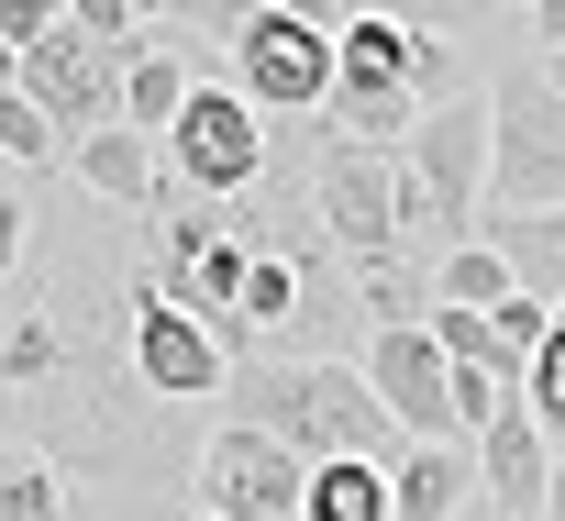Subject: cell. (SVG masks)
Wrapping results in <instances>:
<instances>
[{
    "label": "cell",
    "mask_w": 565,
    "mask_h": 521,
    "mask_svg": "<svg viewBox=\"0 0 565 521\" xmlns=\"http://www.w3.org/2000/svg\"><path fill=\"white\" fill-rule=\"evenodd\" d=\"M222 411L244 422V433H277L300 466H399L411 455V433L377 411V389L355 378V355H255V366H233V389H222Z\"/></svg>",
    "instance_id": "cell-1"
},
{
    "label": "cell",
    "mask_w": 565,
    "mask_h": 521,
    "mask_svg": "<svg viewBox=\"0 0 565 521\" xmlns=\"http://www.w3.org/2000/svg\"><path fill=\"white\" fill-rule=\"evenodd\" d=\"M488 222V89L422 111V134L399 145V233L411 244H477Z\"/></svg>",
    "instance_id": "cell-2"
},
{
    "label": "cell",
    "mask_w": 565,
    "mask_h": 521,
    "mask_svg": "<svg viewBox=\"0 0 565 521\" xmlns=\"http://www.w3.org/2000/svg\"><path fill=\"white\" fill-rule=\"evenodd\" d=\"M488 211H565V100L543 67L488 78Z\"/></svg>",
    "instance_id": "cell-3"
},
{
    "label": "cell",
    "mask_w": 565,
    "mask_h": 521,
    "mask_svg": "<svg viewBox=\"0 0 565 521\" xmlns=\"http://www.w3.org/2000/svg\"><path fill=\"white\" fill-rule=\"evenodd\" d=\"M322 134L377 145V156H399V145L422 134V100H411V34H399V23L355 12V23L333 34V100H322Z\"/></svg>",
    "instance_id": "cell-4"
},
{
    "label": "cell",
    "mask_w": 565,
    "mask_h": 521,
    "mask_svg": "<svg viewBox=\"0 0 565 521\" xmlns=\"http://www.w3.org/2000/svg\"><path fill=\"white\" fill-rule=\"evenodd\" d=\"M167 178H178V200H255V178H266V111L233 78H200L189 111L167 123Z\"/></svg>",
    "instance_id": "cell-5"
},
{
    "label": "cell",
    "mask_w": 565,
    "mask_h": 521,
    "mask_svg": "<svg viewBox=\"0 0 565 521\" xmlns=\"http://www.w3.org/2000/svg\"><path fill=\"white\" fill-rule=\"evenodd\" d=\"M311 222L344 244V267H388V255H411V233H399V156L322 134V156H311Z\"/></svg>",
    "instance_id": "cell-6"
},
{
    "label": "cell",
    "mask_w": 565,
    "mask_h": 521,
    "mask_svg": "<svg viewBox=\"0 0 565 521\" xmlns=\"http://www.w3.org/2000/svg\"><path fill=\"white\" fill-rule=\"evenodd\" d=\"M233 89L266 111V123H322V100H333V34H311V23H289V12H244V34H233Z\"/></svg>",
    "instance_id": "cell-7"
},
{
    "label": "cell",
    "mask_w": 565,
    "mask_h": 521,
    "mask_svg": "<svg viewBox=\"0 0 565 521\" xmlns=\"http://www.w3.org/2000/svg\"><path fill=\"white\" fill-rule=\"evenodd\" d=\"M300 488H311V466L277 433H244V422H222L200 444V466H189L200 521H300Z\"/></svg>",
    "instance_id": "cell-8"
},
{
    "label": "cell",
    "mask_w": 565,
    "mask_h": 521,
    "mask_svg": "<svg viewBox=\"0 0 565 521\" xmlns=\"http://www.w3.org/2000/svg\"><path fill=\"white\" fill-rule=\"evenodd\" d=\"M122 67L134 56H111V45H89L78 23H56V34H34L23 45V67H12V89L78 145V134H100V123H122Z\"/></svg>",
    "instance_id": "cell-9"
},
{
    "label": "cell",
    "mask_w": 565,
    "mask_h": 521,
    "mask_svg": "<svg viewBox=\"0 0 565 521\" xmlns=\"http://www.w3.org/2000/svg\"><path fill=\"white\" fill-rule=\"evenodd\" d=\"M122 366H134V389H145V400H167V411H200V400H222V389H233L222 333H211L200 311L156 300V289H134V344H122Z\"/></svg>",
    "instance_id": "cell-10"
},
{
    "label": "cell",
    "mask_w": 565,
    "mask_h": 521,
    "mask_svg": "<svg viewBox=\"0 0 565 521\" xmlns=\"http://www.w3.org/2000/svg\"><path fill=\"white\" fill-rule=\"evenodd\" d=\"M355 378L377 389V411H388L411 444H466V433H455V366H444V344H433L422 322H411V333H366V344H355ZM466 455H477V444H466Z\"/></svg>",
    "instance_id": "cell-11"
},
{
    "label": "cell",
    "mask_w": 565,
    "mask_h": 521,
    "mask_svg": "<svg viewBox=\"0 0 565 521\" xmlns=\"http://www.w3.org/2000/svg\"><path fill=\"white\" fill-rule=\"evenodd\" d=\"M67 167H78V189L100 200V211H167L178 200V178H167V145L156 134H134V123H100V134H78L67 145Z\"/></svg>",
    "instance_id": "cell-12"
},
{
    "label": "cell",
    "mask_w": 565,
    "mask_h": 521,
    "mask_svg": "<svg viewBox=\"0 0 565 521\" xmlns=\"http://www.w3.org/2000/svg\"><path fill=\"white\" fill-rule=\"evenodd\" d=\"M543 477H554V444H543V422H532L521 389H510L499 422L477 433V499H488L499 521H543Z\"/></svg>",
    "instance_id": "cell-13"
},
{
    "label": "cell",
    "mask_w": 565,
    "mask_h": 521,
    "mask_svg": "<svg viewBox=\"0 0 565 521\" xmlns=\"http://www.w3.org/2000/svg\"><path fill=\"white\" fill-rule=\"evenodd\" d=\"M477 499V455L466 444H411L388 466V521H466Z\"/></svg>",
    "instance_id": "cell-14"
},
{
    "label": "cell",
    "mask_w": 565,
    "mask_h": 521,
    "mask_svg": "<svg viewBox=\"0 0 565 521\" xmlns=\"http://www.w3.org/2000/svg\"><path fill=\"white\" fill-rule=\"evenodd\" d=\"M477 244L510 267V289L565 300V211H488V222H477Z\"/></svg>",
    "instance_id": "cell-15"
},
{
    "label": "cell",
    "mask_w": 565,
    "mask_h": 521,
    "mask_svg": "<svg viewBox=\"0 0 565 521\" xmlns=\"http://www.w3.org/2000/svg\"><path fill=\"white\" fill-rule=\"evenodd\" d=\"M189 89H200V67H189V56H167V45H134V67H122V123L167 145V123L189 111Z\"/></svg>",
    "instance_id": "cell-16"
},
{
    "label": "cell",
    "mask_w": 565,
    "mask_h": 521,
    "mask_svg": "<svg viewBox=\"0 0 565 521\" xmlns=\"http://www.w3.org/2000/svg\"><path fill=\"white\" fill-rule=\"evenodd\" d=\"M300 521H388V466H311L300 488Z\"/></svg>",
    "instance_id": "cell-17"
},
{
    "label": "cell",
    "mask_w": 565,
    "mask_h": 521,
    "mask_svg": "<svg viewBox=\"0 0 565 521\" xmlns=\"http://www.w3.org/2000/svg\"><path fill=\"white\" fill-rule=\"evenodd\" d=\"M0 521H67V466L56 455H0Z\"/></svg>",
    "instance_id": "cell-18"
},
{
    "label": "cell",
    "mask_w": 565,
    "mask_h": 521,
    "mask_svg": "<svg viewBox=\"0 0 565 521\" xmlns=\"http://www.w3.org/2000/svg\"><path fill=\"white\" fill-rule=\"evenodd\" d=\"M433 300L444 311H499L510 300V267H499L488 244H455V255H433Z\"/></svg>",
    "instance_id": "cell-19"
},
{
    "label": "cell",
    "mask_w": 565,
    "mask_h": 521,
    "mask_svg": "<svg viewBox=\"0 0 565 521\" xmlns=\"http://www.w3.org/2000/svg\"><path fill=\"white\" fill-rule=\"evenodd\" d=\"M0 167H23V178H34V167H67V134H56L23 89H0Z\"/></svg>",
    "instance_id": "cell-20"
},
{
    "label": "cell",
    "mask_w": 565,
    "mask_h": 521,
    "mask_svg": "<svg viewBox=\"0 0 565 521\" xmlns=\"http://www.w3.org/2000/svg\"><path fill=\"white\" fill-rule=\"evenodd\" d=\"M411 100H422V111L477 100V78H466V45H455V34H411Z\"/></svg>",
    "instance_id": "cell-21"
},
{
    "label": "cell",
    "mask_w": 565,
    "mask_h": 521,
    "mask_svg": "<svg viewBox=\"0 0 565 521\" xmlns=\"http://www.w3.org/2000/svg\"><path fill=\"white\" fill-rule=\"evenodd\" d=\"M521 411L543 422V444L565 455V333H543V355L521 366Z\"/></svg>",
    "instance_id": "cell-22"
},
{
    "label": "cell",
    "mask_w": 565,
    "mask_h": 521,
    "mask_svg": "<svg viewBox=\"0 0 565 521\" xmlns=\"http://www.w3.org/2000/svg\"><path fill=\"white\" fill-rule=\"evenodd\" d=\"M355 12H377V23H399V34H466L488 0H355Z\"/></svg>",
    "instance_id": "cell-23"
},
{
    "label": "cell",
    "mask_w": 565,
    "mask_h": 521,
    "mask_svg": "<svg viewBox=\"0 0 565 521\" xmlns=\"http://www.w3.org/2000/svg\"><path fill=\"white\" fill-rule=\"evenodd\" d=\"M67 23H78L89 45H111V56L145 45V12H134V0H67Z\"/></svg>",
    "instance_id": "cell-24"
},
{
    "label": "cell",
    "mask_w": 565,
    "mask_h": 521,
    "mask_svg": "<svg viewBox=\"0 0 565 521\" xmlns=\"http://www.w3.org/2000/svg\"><path fill=\"white\" fill-rule=\"evenodd\" d=\"M23 255H34V200H23V189H0V289L23 278Z\"/></svg>",
    "instance_id": "cell-25"
},
{
    "label": "cell",
    "mask_w": 565,
    "mask_h": 521,
    "mask_svg": "<svg viewBox=\"0 0 565 521\" xmlns=\"http://www.w3.org/2000/svg\"><path fill=\"white\" fill-rule=\"evenodd\" d=\"M266 12H289V23H311V34H344L355 0H266Z\"/></svg>",
    "instance_id": "cell-26"
},
{
    "label": "cell",
    "mask_w": 565,
    "mask_h": 521,
    "mask_svg": "<svg viewBox=\"0 0 565 521\" xmlns=\"http://www.w3.org/2000/svg\"><path fill=\"white\" fill-rule=\"evenodd\" d=\"M532 45H543V56H565V0H532Z\"/></svg>",
    "instance_id": "cell-27"
},
{
    "label": "cell",
    "mask_w": 565,
    "mask_h": 521,
    "mask_svg": "<svg viewBox=\"0 0 565 521\" xmlns=\"http://www.w3.org/2000/svg\"><path fill=\"white\" fill-rule=\"evenodd\" d=\"M543 521H565V455H554V477H543Z\"/></svg>",
    "instance_id": "cell-28"
},
{
    "label": "cell",
    "mask_w": 565,
    "mask_h": 521,
    "mask_svg": "<svg viewBox=\"0 0 565 521\" xmlns=\"http://www.w3.org/2000/svg\"><path fill=\"white\" fill-rule=\"evenodd\" d=\"M543 78H554V100H565V56H543Z\"/></svg>",
    "instance_id": "cell-29"
},
{
    "label": "cell",
    "mask_w": 565,
    "mask_h": 521,
    "mask_svg": "<svg viewBox=\"0 0 565 521\" xmlns=\"http://www.w3.org/2000/svg\"><path fill=\"white\" fill-rule=\"evenodd\" d=\"M134 12H189V0H134Z\"/></svg>",
    "instance_id": "cell-30"
},
{
    "label": "cell",
    "mask_w": 565,
    "mask_h": 521,
    "mask_svg": "<svg viewBox=\"0 0 565 521\" xmlns=\"http://www.w3.org/2000/svg\"><path fill=\"white\" fill-rule=\"evenodd\" d=\"M0 189H23V178H12V167H0Z\"/></svg>",
    "instance_id": "cell-31"
},
{
    "label": "cell",
    "mask_w": 565,
    "mask_h": 521,
    "mask_svg": "<svg viewBox=\"0 0 565 521\" xmlns=\"http://www.w3.org/2000/svg\"><path fill=\"white\" fill-rule=\"evenodd\" d=\"M510 12H532V0H510Z\"/></svg>",
    "instance_id": "cell-32"
},
{
    "label": "cell",
    "mask_w": 565,
    "mask_h": 521,
    "mask_svg": "<svg viewBox=\"0 0 565 521\" xmlns=\"http://www.w3.org/2000/svg\"><path fill=\"white\" fill-rule=\"evenodd\" d=\"M189 521H200V510H189Z\"/></svg>",
    "instance_id": "cell-33"
}]
</instances>
